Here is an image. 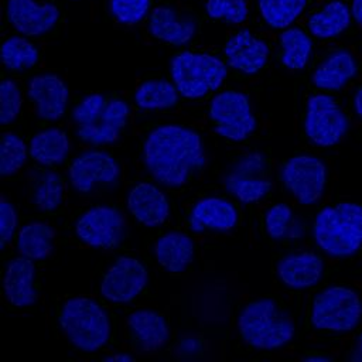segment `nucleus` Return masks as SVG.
<instances>
[{
  "label": "nucleus",
  "mask_w": 362,
  "mask_h": 362,
  "mask_svg": "<svg viewBox=\"0 0 362 362\" xmlns=\"http://www.w3.org/2000/svg\"><path fill=\"white\" fill-rule=\"evenodd\" d=\"M123 216L110 206H95L76 222V235L95 247H109L119 243L123 235Z\"/></svg>",
  "instance_id": "nucleus-12"
},
{
  "label": "nucleus",
  "mask_w": 362,
  "mask_h": 362,
  "mask_svg": "<svg viewBox=\"0 0 362 362\" xmlns=\"http://www.w3.org/2000/svg\"><path fill=\"white\" fill-rule=\"evenodd\" d=\"M314 238L328 255L351 256L362 245V206L354 202H341L327 206L315 218Z\"/></svg>",
  "instance_id": "nucleus-2"
},
{
  "label": "nucleus",
  "mask_w": 362,
  "mask_h": 362,
  "mask_svg": "<svg viewBox=\"0 0 362 362\" xmlns=\"http://www.w3.org/2000/svg\"><path fill=\"white\" fill-rule=\"evenodd\" d=\"M206 13L212 18H222L229 23H242L247 16L245 0H206Z\"/></svg>",
  "instance_id": "nucleus-35"
},
{
  "label": "nucleus",
  "mask_w": 362,
  "mask_h": 362,
  "mask_svg": "<svg viewBox=\"0 0 362 362\" xmlns=\"http://www.w3.org/2000/svg\"><path fill=\"white\" fill-rule=\"evenodd\" d=\"M356 74V62L354 57L339 49L331 54L314 72L313 82L321 89H339Z\"/></svg>",
  "instance_id": "nucleus-23"
},
{
  "label": "nucleus",
  "mask_w": 362,
  "mask_h": 362,
  "mask_svg": "<svg viewBox=\"0 0 362 362\" xmlns=\"http://www.w3.org/2000/svg\"><path fill=\"white\" fill-rule=\"evenodd\" d=\"M280 42L283 45L281 61L287 68L301 69L305 66L311 54V40L300 28H288L281 33Z\"/></svg>",
  "instance_id": "nucleus-30"
},
{
  "label": "nucleus",
  "mask_w": 362,
  "mask_h": 362,
  "mask_svg": "<svg viewBox=\"0 0 362 362\" xmlns=\"http://www.w3.org/2000/svg\"><path fill=\"white\" fill-rule=\"evenodd\" d=\"M1 59L8 69H27L37 62L38 51L23 37H10L1 47Z\"/></svg>",
  "instance_id": "nucleus-32"
},
{
  "label": "nucleus",
  "mask_w": 362,
  "mask_h": 362,
  "mask_svg": "<svg viewBox=\"0 0 362 362\" xmlns=\"http://www.w3.org/2000/svg\"><path fill=\"white\" fill-rule=\"evenodd\" d=\"M348 119L328 95H314L308 99L305 133L318 146H334L345 134Z\"/></svg>",
  "instance_id": "nucleus-9"
},
{
  "label": "nucleus",
  "mask_w": 362,
  "mask_h": 362,
  "mask_svg": "<svg viewBox=\"0 0 362 362\" xmlns=\"http://www.w3.org/2000/svg\"><path fill=\"white\" fill-rule=\"evenodd\" d=\"M156 256L168 272H182L192 260L194 243L185 233L170 232L157 240Z\"/></svg>",
  "instance_id": "nucleus-24"
},
{
  "label": "nucleus",
  "mask_w": 362,
  "mask_h": 362,
  "mask_svg": "<svg viewBox=\"0 0 362 362\" xmlns=\"http://www.w3.org/2000/svg\"><path fill=\"white\" fill-rule=\"evenodd\" d=\"M225 55L232 68L245 74H255L266 64L269 48L266 42L243 30L226 42Z\"/></svg>",
  "instance_id": "nucleus-17"
},
{
  "label": "nucleus",
  "mask_w": 362,
  "mask_h": 362,
  "mask_svg": "<svg viewBox=\"0 0 362 362\" xmlns=\"http://www.w3.org/2000/svg\"><path fill=\"white\" fill-rule=\"evenodd\" d=\"M283 181L294 197L304 205L317 202L324 191L327 168L313 156H296L290 158L283 171Z\"/></svg>",
  "instance_id": "nucleus-10"
},
{
  "label": "nucleus",
  "mask_w": 362,
  "mask_h": 362,
  "mask_svg": "<svg viewBox=\"0 0 362 362\" xmlns=\"http://www.w3.org/2000/svg\"><path fill=\"white\" fill-rule=\"evenodd\" d=\"M17 226V214L14 206L7 202L6 199H1L0 202V238H1V246L4 247L6 243L11 239L14 230Z\"/></svg>",
  "instance_id": "nucleus-39"
},
{
  "label": "nucleus",
  "mask_w": 362,
  "mask_h": 362,
  "mask_svg": "<svg viewBox=\"0 0 362 362\" xmlns=\"http://www.w3.org/2000/svg\"><path fill=\"white\" fill-rule=\"evenodd\" d=\"M25 157L27 148L24 141L13 133H6L0 146V174L11 175L17 173L25 163Z\"/></svg>",
  "instance_id": "nucleus-33"
},
{
  "label": "nucleus",
  "mask_w": 362,
  "mask_h": 362,
  "mask_svg": "<svg viewBox=\"0 0 362 362\" xmlns=\"http://www.w3.org/2000/svg\"><path fill=\"white\" fill-rule=\"evenodd\" d=\"M349 20L351 14L348 7L342 1L334 0L328 3L322 11L310 18L308 27L315 37L328 38L342 33L349 25Z\"/></svg>",
  "instance_id": "nucleus-28"
},
{
  "label": "nucleus",
  "mask_w": 362,
  "mask_h": 362,
  "mask_svg": "<svg viewBox=\"0 0 362 362\" xmlns=\"http://www.w3.org/2000/svg\"><path fill=\"white\" fill-rule=\"evenodd\" d=\"M307 0H259L264 21L274 28L290 25L303 11Z\"/></svg>",
  "instance_id": "nucleus-31"
},
{
  "label": "nucleus",
  "mask_w": 362,
  "mask_h": 362,
  "mask_svg": "<svg viewBox=\"0 0 362 362\" xmlns=\"http://www.w3.org/2000/svg\"><path fill=\"white\" fill-rule=\"evenodd\" d=\"M209 116L216 123L215 132L235 141L246 139L256 126L249 99L240 92L228 90L216 95L212 99Z\"/></svg>",
  "instance_id": "nucleus-8"
},
{
  "label": "nucleus",
  "mask_w": 362,
  "mask_h": 362,
  "mask_svg": "<svg viewBox=\"0 0 362 362\" xmlns=\"http://www.w3.org/2000/svg\"><path fill=\"white\" fill-rule=\"evenodd\" d=\"M177 88L168 81H147L139 86L134 99L143 109H164L177 103Z\"/></svg>",
  "instance_id": "nucleus-29"
},
{
  "label": "nucleus",
  "mask_w": 362,
  "mask_h": 362,
  "mask_svg": "<svg viewBox=\"0 0 362 362\" xmlns=\"http://www.w3.org/2000/svg\"><path fill=\"white\" fill-rule=\"evenodd\" d=\"M106 361L107 362H130V361H133V358L126 354H115V355L107 356Z\"/></svg>",
  "instance_id": "nucleus-41"
},
{
  "label": "nucleus",
  "mask_w": 362,
  "mask_h": 362,
  "mask_svg": "<svg viewBox=\"0 0 362 362\" xmlns=\"http://www.w3.org/2000/svg\"><path fill=\"white\" fill-rule=\"evenodd\" d=\"M10 24L24 35H41L49 31L59 18V10L52 3L40 4L35 0H8Z\"/></svg>",
  "instance_id": "nucleus-13"
},
{
  "label": "nucleus",
  "mask_w": 362,
  "mask_h": 362,
  "mask_svg": "<svg viewBox=\"0 0 362 362\" xmlns=\"http://www.w3.org/2000/svg\"><path fill=\"white\" fill-rule=\"evenodd\" d=\"M354 106H355V110L356 113L362 117V88L356 92L355 95V99H354Z\"/></svg>",
  "instance_id": "nucleus-43"
},
{
  "label": "nucleus",
  "mask_w": 362,
  "mask_h": 362,
  "mask_svg": "<svg viewBox=\"0 0 362 362\" xmlns=\"http://www.w3.org/2000/svg\"><path fill=\"white\" fill-rule=\"evenodd\" d=\"M238 325L243 339L260 349L283 346L294 335L291 318L270 298L247 304L239 315Z\"/></svg>",
  "instance_id": "nucleus-4"
},
{
  "label": "nucleus",
  "mask_w": 362,
  "mask_h": 362,
  "mask_svg": "<svg viewBox=\"0 0 362 362\" xmlns=\"http://www.w3.org/2000/svg\"><path fill=\"white\" fill-rule=\"evenodd\" d=\"M129 325L144 349H157L163 346L168 337L165 320L151 310H139L129 317Z\"/></svg>",
  "instance_id": "nucleus-25"
},
{
  "label": "nucleus",
  "mask_w": 362,
  "mask_h": 362,
  "mask_svg": "<svg viewBox=\"0 0 362 362\" xmlns=\"http://www.w3.org/2000/svg\"><path fill=\"white\" fill-rule=\"evenodd\" d=\"M322 260L313 253L288 255L277 264L280 280L291 288H307L317 284L322 276Z\"/></svg>",
  "instance_id": "nucleus-20"
},
{
  "label": "nucleus",
  "mask_w": 362,
  "mask_h": 362,
  "mask_svg": "<svg viewBox=\"0 0 362 362\" xmlns=\"http://www.w3.org/2000/svg\"><path fill=\"white\" fill-rule=\"evenodd\" d=\"M352 361H355V362H362V332H361V335H359V338H358L356 348H355V351H354V354H352Z\"/></svg>",
  "instance_id": "nucleus-42"
},
{
  "label": "nucleus",
  "mask_w": 362,
  "mask_h": 362,
  "mask_svg": "<svg viewBox=\"0 0 362 362\" xmlns=\"http://www.w3.org/2000/svg\"><path fill=\"white\" fill-rule=\"evenodd\" d=\"M127 206L130 212L147 226H157L163 223L170 212L165 195L148 182H140L130 189Z\"/></svg>",
  "instance_id": "nucleus-18"
},
{
  "label": "nucleus",
  "mask_w": 362,
  "mask_h": 362,
  "mask_svg": "<svg viewBox=\"0 0 362 362\" xmlns=\"http://www.w3.org/2000/svg\"><path fill=\"white\" fill-rule=\"evenodd\" d=\"M144 164L164 185H182L192 168L204 164L199 136L187 127L165 124L154 129L144 141Z\"/></svg>",
  "instance_id": "nucleus-1"
},
{
  "label": "nucleus",
  "mask_w": 362,
  "mask_h": 362,
  "mask_svg": "<svg viewBox=\"0 0 362 362\" xmlns=\"http://www.w3.org/2000/svg\"><path fill=\"white\" fill-rule=\"evenodd\" d=\"M129 106L122 99H106L99 93L85 96L75 106L72 117L78 136L93 144L112 143L126 124Z\"/></svg>",
  "instance_id": "nucleus-3"
},
{
  "label": "nucleus",
  "mask_w": 362,
  "mask_h": 362,
  "mask_svg": "<svg viewBox=\"0 0 362 362\" xmlns=\"http://www.w3.org/2000/svg\"><path fill=\"white\" fill-rule=\"evenodd\" d=\"M291 219V209L284 204L272 206L266 214L267 233L274 239H281L287 233V225Z\"/></svg>",
  "instance_id": "nucleus-38"
},
{
  "label": "nucleus",
  "mask_w": 362,
  "mask_h": 362,
  "mask_svg": "<svg viewBox=\"0 0 362 362\" xmlns=\"http://www.w3.org/2000/svg\"><path fill=\"white\" fill-rule=\"evenodd\" d=\"M263 168V158L259 154H252L243 158L236 170L226 178L228 189L242 202L249 204L260 199L270 189L272 184L257 177V171Z\"/></svg>",
  "instance_id": "nucleus-16"
},
{
  "label": "nucleus",
  "mask_w": 362,
  "mask_h": 362,
  "mask_svg": "<svg viewBox=\"0 0 362 362\" xmlns=\"http://www.w3.org/2000/svg\"><path fill=\"white\" fill-rule=\"evenodd\" d=\"M352 16L359 25H362V0L352 1Z\"/></svg>",
  "instance_id": "nucleus-40"
},
{
  "label": "nucleus",
  "mask_w": 362,
  "mask_h": 362,
  "mask_svg": "<svg viewBox=\"0 0 362 362\" xmlns=\"http://www.w3.org/2000/svg\"><path fill=\"white\" fill-rule=\"evenodd\" d=\"M0 102H1V109H0V122L1 124H7L13 122L21 107V96L17 85L10 81L4 79L0 85Z\"/></svg>",
  "instance_id": "nucleus-37"
},
{
  "label": "nucleus",
  "mask_w": 362,
  "mask_h": 362,
  "mask_svg": "<svg viewBox=\"0 0 362 362\" xmlns=\"http://www.w3.org/2000/svg\"><path fill=\"white\" fill-rule=\"evenodd\" d=\"M35 267L31 259L23 256L8 262L4 273V294L16 307H28L35 303L37 291L33 287Z\"/></svg>",
  "instance_id": "nucleus-19"
},
{
  "label": "nucleus",
  "mask_w": 362,
  "mask_h": 362,
  "mask_svg": "<svg viewBox=\"0 0 362 362\" xmlns=\"http://www.w3.org/2000/svg\"><path fill=\"white\" fill-rule=\"evenodd\" d=\"M150 0H112L110 10L117 21L134 24L148 11Z\"/></svg>",
  "instance_id": "nucleus-36"
},
{
  "label": "nucleus",
  "mask_w": 362,
  "mask_h": 362,
  "mask_svg": "<svg viewBox=\"0 0 362 362\" xmlns=\"http://www.w3.org/2000/svg\"><path fill=\"white\" fill-rule=\"evenodd\" d=\"M171 76L182 96L199 98L222 83L226 66L214 55L187 51L173 58Z\"/></svg>",
  "instance_id": "nucleus-6"
},
{
  "label": "nucleus",
  "mask_w": 362,
  "mask_h": 362,
  "mask_svg": "<svg viewBox=\"0 0 362 362\" xmlns=\"http://www.w3.org/2000/svg\"><path fill=\"white\" fill-rule=\"evenodd\" d=\"M59 324L68 339L86 352L96 351L105 345L110 334V324L105 310L85 297H75L64 304Z\"/></svg>",
  "instance_id": "nucleus-5"
},
{
  "label": "nucleus",
  "mask_w": 362,
  "mask_h": 362,
  "mask_svg": "<svg viewBox=\"0 0 362 362\" xmlns=\"http://www.w3.org/2000/svg\"><path fill=\"white\" fill-rule=\"evenodd\" d=\"M28 96L37 105V113L47 120H57L62 116L68 102L65 82L54 74H42L30 79Z\"/></svg>",
  "instance_id": "nucleus-15"
},
{
  "label": "nucleus",
  "mask_w": 362,
  "mask_h": 362,
  "mask_svg": "<svg viewBox=\"0 0 362 362\" xmlns=\"http://www.w3.org/2000/svg\"><path fill=\"white\" fill-rule=\"evenodd\" d=\"M69 151V141L59 129L40 132L31 139L30 154L41 164H59Z\"/></svg>",
  "instance_id": "nucleus-26"
},
{
  "label": "nucleus",
  "mask_w": 362,
  "mask_h": 362,
  "mask_svg": "<svg viewBox=\"0 0 362 362\" xmlns=\"http://www.w3.org/2000/svg\"><path fill=\"white\" fill-rule=\"evenodd\" d=\"M148 28L156 38L174 45H182L194 37L197 25L189 18H180L174 8L160 6L153 10Z\"/></svg>",
  "instance_id": "nucleus-21"
},
{
  "label": "nucleus",
  "mask_w": 362,
  "mask_h": 362,
  "mask_svg": "<svg viewBox=\"0 0 362 362\" xmlns=\"http://www.w3.org/2000/svg\"><path fill=\"white\" fill-rule=\"evenodd\" d=\"M119 175V165L103 151H86L76 157L69 168V178L75 189L86 192L96 182H112Z\"/></svg>",
  "instance_id": "nucleus-14"
},
{
  "label": "nucleus",
  "mask_w": 362,
  "mask_h": 362,
  "mask_svg": "<svg viewBox=\"0 0 362 362\" xmlns=\"http://www.w3.org/2000/svg\"><path fill=\"white\" fill-rule=\"evenodd\" d=\"M54 229L44 222H31L18 232V250L31 260L47 257L52 250Z\"/></svg>",
  "instance_id": "nucleus-27"
},
{
  "label": "nucleus",
  "mask_w": 362,
  "mask_h": 362,
  "mask_svg": "<svg viewBox=\"0 0 362 362\" xmlns=\"http://www.w3.org/2000/svg\"><path fill=\"white\" fill-rule=\"evenodd\" d=\"M362 304L358 294L346 287H328L313 303L311 322L318 329L349 331L361 320Z\"/></svg>",
  "instance_id": "nucleus-7"
},
{
  "label": "nucleus",
  "mask_w": 362,
  "mask_h": 362,
  "mask_svg": "<svg viewBox=\"0 0 362 362\" xmlns=\"http://www.w3.org/2000/svg\"><path fill=\"white\" fill-rule=\"evenodd\" d=\"M304 361H307V362H328L329 358H325V356H308Z\"/></svg>",
  "instance_id": "nucleus-44"
},
{
  "label": "nucleus",
  "mask_w": 362,
  "mask_h": 362,
  "mask_svg": "<svg viewBox=\"0 0 362 362\" xmlns=\"http://www.w3.org/2000/svg\"><path fill=\"white\" fill-rule=\"evenodd\" d=\"M236 219V209L232 204L221 198H205L199 201L189 215L191 228L197 232L204 228L226 230L235 226Z\"/></svg>",
  "instance_id": "nucleus-22"
},
{
  "label": "nucleus",
  "mask_w": 362,
  "mask_h": 362,
  "mask_svg": "<svg viewBox=\"0 0 362 362\" xmlns=\"http://www.w3.org/2000/svg\"><path fill=\"white\" fill-rule=\"evenodd\" d=\"M146 267L134 257H119L106 272L100 291L105 298L113 303H126L134 298L147 284Z\"/></svg>",
  "instance_id": "nucleus-11"
},
{
  "label": "nucleus",
  "mask_w": 362,
  "mask_h": 362,
  "mask_svg": "<svg viewBox=\"0 0 362 362\" xmlns=\"http://www.w3.org/2000/svg\"><path fill=\"white\" fill-rule=\"evenodd\" d=\"M62 184L55 173H47L35 191L34 201L42 211H52L61 204Z\"/></svg>",
  "instance_id": "nucleus-34"
}]
</instances>
